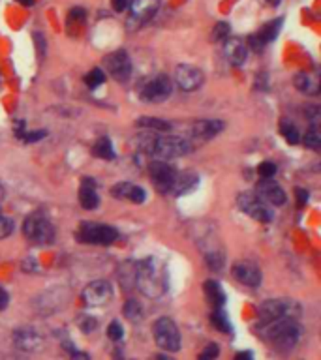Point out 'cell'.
<instances>
[{
  "label": "cell",
  "mask_w": 321,
  "mask_h": 360,
  "mask_svg": "<svg viewBox=\"0 0 321 360\" xmlns=\"http://www.w3.org/2000/svg\"><path fill=\"white\" fill-rule=\"evenodd\" d=\"M111 297H113V289H111V283L105 280L91 282L83 289V300L87 306H103L110 302Z\"/></svg>",
  "instance_id": "12"
},
{
  "label": "cell",
  "mask_w": 321,
  "mask_h": 360,
  "mask_svg": "<svg viewBox=\"0 0 321 360\" xmlns=\"http://www.w3.org/2000/svg\"><path fill=\"white\" fill-rule=\"evenodd\" d=\"M107 336H110V340H113V342H119V340H122V336H124V330H122L121 323L113 321V323L107 327Z\"/></svg>",
  "instance_id": "34"
},
{
  "label": "cell",
  "mask_w": 321,
  "mask_h": 360,
  "mask_svg": "<svg viewBox=\"0 0 321 360\" xmlns=\"http://www.w3.org/2000/svg\"><path fill=\"white\" fill-rule=\"evenodd\" d=\"M225 57L233 66H243L246 59H248V45L241 40V38H225Z\"/></svg>",
  "instance_id": "16"
},
{
  "label": "cell",
  "mask_w": 321,
  "mask_h": 360,
  "mask_svg": "<svg viewBox=\"0 0 321 360\" xmlns=\"http://www.w3.org/2000/svg\"><path fill=\"white\" fill-rule=\"evenodd\" d=\"M149 173H151V179L154 182L158 192L170 193L173 190V184H175L177 179V169L173 165L165 162V160H156L149 165Z\"/></svg>",
  "instance_id": "10"
},
{
  "label": "cell",
  "mask_w": 321,
  "mask_h": 360,
  "mask_svg": "<svg viewBox=\"0 0 321 360\" xmlns=\"http://www.w3.org/2000/svg\"><path fill=\"white\" fill-rule=\"evenodd\" d=\"M13 231V222L10 218L0 216V239H6Z\"/></svg>",
  "instance_id": "35"
},
{
  "label": "cell",
  "mask_w": 321,
  "mask_h": 360,
  "mask_svg": "<svg viewBox=\"0 0 321 360\" xmlns=\"http://www.w3.org/2000/svg\"><path fill=\"white\" fill-rule=\"evenodd\" d=\"M301 313V306L295 300H267L265 304L260 308V321L261 327L267 323H273L284 317H297Z\"/></svg>",
  "instance_id": "6"
},
{
  "label": "cell",
  "mask_w": 321,
  "mask_h": 360,
  "mask_svg": "<svg viewBox=\"0 0 321 360\" xmlns=\"http://www.w3.org/2000/svg\"><path fill=\"white\" fill-rule=\"evenodd\" d=\"M85 10L83 8H73L70 12V21H77V23H83L85 21Z\"/></svg>",
  "instance_id": "40"
},
{
  "label": "cell",
  "mask_w": 321,
  "mask_h": 360,
  "mask_svg": "<svg viewBox=\"0 0 321 360\" xmlns=\"http://www.w3.org/2000/svg\"><path fill=\"white\" fill-rule=\"evenodd\" d=\"M207 264H209L212 270H220L222 269V264H224V257L218 255V253H209V255H207Z\"/></svg>",
  "instance_id": "37"
},
{
  "label": "cell",
  "mask_w": 321,
  "mask_h": 360,
  "mask_svg": "<svg viewBox=\"0 0 321 360\" xmlns=\"http://www.w3.org/2000/svg\"><path fill=\"white\" fill-rule=\"evenodd\" d=\"M152 330H154V340L160 349L170 353H177L181 349V332L177 329L175 321H171L170 317L158 319Z\"/></svg>",
  "instance_id": "7"
},
{
  "label": "cell",
  "mask_w": 321,
  "mask_h": 360,
  "mask_svg": "<svg viewBox=\"0 0 321 360\" xmlns=\"http://www.w3.org/2000/svg\"><path fill=\"white\" fill-rule=\"evenodd\" d=\"M122 312L126 315V319L133 321V323H137L143 319V306H141L137 300H128L124 308H122Z\"/></svg>",
  "instance_id": "28"
},
{
  "label": "cell",
  "mask_w": 321,
  "mask_h": 360,
  "mask_svg": "<svg viewBox=\"0 0 321 360\" xmlns=\"http://www.w3.org/2000/svg\"><path fill=\"white\" fill-rule=\"evenodd\" d=\"M111 193L115 195L117 199H128V201H132V203H143L147 199V193L145 190L141 186H135L132 182H119L113 186Z\"/></svg>",
  "instance_id": "18"
},
{
  "label": "cell",
  "mask_w": 321,
  "mask_h": 360,
  "mask_svg": "<svg viewBox=\"0 0 321 360\" xmlns=\"http://www.w3.org/2000/svg\"><path fill=\"white\" fill-rule=\"evenodd\" d=\"M220 354V347L216 345V343H209L205 347V351L200 354L201 360H209V359H216Z\"/></svg>",
  "instance_id": "36"
},
{
  "label": "cell",
  "mask_w": 321,
  "mask_h": 360,
  "mask_svg": "<svg viewBox=\"0 0 321 360\" xmlns=\"http://www.w3.org/2000/svg\"><path fill=\"white\" fill-rule=\"evenodd\" d=\"M233 276H235L237 282L248 285V287H257L261 283V278H263L261 276V270L254 263H248V261L237 263L233 267Z\"/></svg>",
  "instance_id": "15"
},
{
  "label": "cell",
  "mask_w": 321,
  "mask_h": 360,
  "mask_svg": "<svg viewBox=\"0 0 321 360\" xmlns=\"http://www.w3.org/2000/svg\"><path fill=\"white\" fill-rule=\"evenodd\" d=\"M137 126L147 128V130H156V132H171V122L164 119H156V117H141L137 120Z\"/></svg>",
  "instance_id": "26"
},
{
  "label": "cell",
  "mask_w": 321,
  "mask_h": 360,
  "mask_svg": "<svg viewBox=\"0 0 321 360\" xmlns=\"http://www.w3.org/2000/svg\"><path fill=\"white\" fill-rule=\"evenodd\" d=\"M105 68L113 79L117 81H128L130 75H132V60H130V54L126 51H115L105 57Z\"/></svg>",
  "instance_id": "11"
},
{
  "label": "cell",
  "mask_w": 321,
  "mask_h": 360,
  "mask_svg": "<svg viewBox=\"0 0 321 360\" xmlns=\"http://www.w3.org/2000/svg\"><path fill=\"white\" fill-rule=\"evenodd\" d=\"M23 233L27 239L38 246H45V244L55 242V227L42 214H32V216L27 218L23 223Z\"/></svg>",
  "instance_id": "4"
},
{
  "label": "cell",
  "mask_w": 321,
  "mask_h": 360,
  "mask_svg": "<svg viewBox=\"0 0 321 360\" xmlns=\"http://www.w3.org/2000/svg\"><path fill=\"white\" fill-rule=\"evenodd\" d=\"M211 323L218 330H222V332H231V323H230V319H227V315H225L224 310H216V312L212 313Z\"/></svg>",
  "instance_id": "30"
},
{
  "label": "cell",
  "mask_w": 321,
  "mask_h": 360,
  "mask_svg": "<svg viewBox=\"0 0 321 360\" xmlns=\"http://www.w3.org/2000/svg\"><path fill=\"white\" fill-rule=\"evenodd\" d=\"M195 186H197V174L194 173L177 174L175 184H173L171 193H175V195H184V193L192 192Z\"/></svg>",
  "instance_id": "23"
},
{
  "label": "cell",
  "mask_w": 321,
  "mask_h": 360,
  "mask_svg": "<svg viewBox=\"0 0 321 360\" xmlns=\"http://www.w3.org/2000/svg\"><path fill=\"white\" fill-rule=\"evenodd\" d=\"M19 4H23V6H32L34 4V0H17Z\"/></svg>",
  "instance_id": "48"
},
{
  "label": "cell",
  "mask_w": 321,
  "mask_h": 360,
  "mask_svg": "<svg viewBox=\"0 0 321 360\" xmlns=\"http://www.w3.org/2000/svg\"><path fill=\"white\" fill-rule=\"evenodd\" d=\"M282 23H284V19H274V21H271V23L263 24V27H261V30L257 32V34H255V36L260 38L263 45L274 42V40H276V36L280 34Z\"/></svg>",
  "instance_id": "24"
},
{
  "label": "cell",
  "mask_w": 321,
  "mask_h": 360,
  "mask_svg": "<svg viewBox=\"0 0 321 360\" xmlns=\"http://www.w3.org/2000/svg\"><path fill=\"white\" fill-rule=\"evenodd\" d=\"M135 285L147 297H160L165 291V272L154 259H145L143 263L135 264Z\"/></svg>",
  "instance_id": "2"
},
{
  "label": "cell",
  "mask_w": 321,
  "mask_h": 360,
  "mask_svg": "<svg viewBox=\"0 0 321 360\" xmlns=\"http://www.w3.org/2000/svg\"><path fill=\"white\" fill-rule=\"evenodd\" d=\"M103 81H105V73L100 68H94L85 75V84L89 89H96V87L103 84Z\"/></svg>",
  "instance_id": "31"
},
{
  "label": "cell",
  "mask_w": 321,
  "mask_h": 360,
  "mask_svg": "<svg viewBox=\"0 0 321 360\" xmlns=\"http://www.w3.org/2000/svg\"><path fill=\"white\" fill-rule=\"evenodd\" d=\"M269 4H273V6H278L280 0H269Z\"/></svg>",
  "instance_id": "49"
},
{
  "label": "cell",
  "mask_w": 321,
  "mask_h": 360,
  "mask_svg": "<svg viewBox=\"0 0 321 360\" xmlns=\"http://www.w3.org/2000/svg\"><path fill=\"white\" fill-rule=\"evenodd\" d=\"M280 133H282L285 141L291 144H297L299 141H301L299 130L291 124L290 120H282V122H280Z\"/></svg>",
  "instance_id": "29"
},
{
  "label": "cell",
  "mask_w": 321,
  "mask_h": 360,
  "mask_svg": "<svg viewBox=\"0 0 321 360\" xmlns=\"http://www.w3.org/2000/svg\"><path fill=\"white\" fill-rule=\"evenodd\" d=\"M79 242L96 244V246H110L119 239V231L105 223H81L77 231Z\"/></svg>",
  "instance_id": "5"
},
{
  "label": "cell",
  "mask_w": 321,
  "mask_h": 360,
  "mask_svg": "<svg viewBox=\"0 0 321 360\" xmlns=\"http://www.w3.org/2000/svg\"><path fill=\"white\" fill-rule=\"evenodd\" d=\"M111 4L115 8V12H124L130 4V0H111Z\"/></svg>",
  "instance_id": "42"
},
{
  "label": "cell",
  "mask_w": 321,
  "mask_h": 360,
  "mask_svg": "<svg viewBox=\"0 0 321 360\" xmlns=\"http://www.w3.org/2000/svg\"><path fill=\"white\" fill-rule=\"evenodd\" d=\"M79 203H81V207L87 210L96 209L98 204H100V195H98L96 182H94L92 179L83 180V186H81V190H79Z\"/></svg>",
  "instance_id": "20"
},
{
  "label": "cell",
  "mask_w": 321,
  "mask_h": 360,
  "mask_svg": "<svg viewBox=\"0 0 321 360\" xmlns=\"http://www.w3.org/2000/svg\"><path fill=\"white\" fill-rule=\"evenodd\" d=\"M171 94H173V81L167 75H164V73L147 79L145 84L141 87V98L145 102H165Z\"/></svg>",
  "instance_id": "8"
},
{
  "label": "cell",
  "mask_w": 321,
  "mask_h": 360,
  "mask_svg": "<svg viewBox=\"0 0 321 360\" xmlns=\"http://www.w3.org/2000/svg\"><path fill=\"white\" fill-rule=\"evenodd\" d=\"M15 133H17V137H23L24 133V120H15Z\"/></svg>",
  "instance_id": "45"
},
{
  "label": "cell",
  "mask_w": 321,
  "mask_h": 360,
  "mask_svg": "<svg viewBox=\"0 0 321 360\" xmlns=\"http://www.w3.org/2000/svg\"><path fill=\"white\" fill-rule=\"evenodd\" d=\"M255 193H257V197H260L261 201H265V203L271 204V207H282V204L288 201L284 190L271 179L261 180L260 184H257V188H255Z\"/></svg>",
  "instance_id": "13"
},
{
  "label": "cell",
  "mask_w": 321,
  "mask_h": 360,
  "mask_svg": "<svg viewBox=\"0 0 321 360\" xmlns=\"http://www.w3.org/2000/svg\"><path fill=\"white\" fill-rule=\"evenodd\" d=\"M243 359H252V353H248V351H243V353L237 354V360H243Z\"/></svg>",
  "instance_id": "47"
},
{
  "label": "cell",
  "mask_w": 321,
  "mask_h": 360,
  "mask_svg": "<svg viewBox=\"0 0 321 360\" xmlns=\"http://www.w3.org/2000/svg\"><path fill=\"white\" fill-rule=\"evenodd\" d=\"M192 150V144L186 139L177 137V135H164V137L152 139L149 144V154H152L158 160H173L188 154Z\"/></svg>",
  "instance_id": "3"
},
{
  "label": "cell",
  "mask_w": 321,
  "mask_h": 360,
  "mask_svg": "<svg viewBox=\"0 0 321 360\" xmlns=\"http://www.w3.org/2000/svg\"><path fill=\"white\" fill-rule=\"evenodd\" d=\"M297 197H299V203L304 204V203H306V201H308V192H306V190H301V188H299V190H297Z\"/></svg>",
  "instance_id": "46"
},
{
  "label": "cell",
  "mask_w": 321,
  "mask_h": 360,
  "mask_svg": "<svg viewBox=\"0 0 321 360\" xmlns=\"http://www.w3.org/2000/svg\"><path fill=\"white\" fill-rule=\"evenodd\" d=\"M175 81L182 90L192 92V90L200 89L203 83V72L200 68L190 66V64H181L175 72Z\"/></svg>",
  "instance_id": "14"
},
{
  "label": "cell",
  "mask_w": 321,
  "mask_h": 360,
  "mask_svg": "<svg viewBox=\"0 0 321 360\" xmlns=\"http://www.w3.org/2000/svg\"><path fill=\"white\" fill-rule=\"evenodd\" d=\"M248 43H250V45H252V49H254V51H261V49L265 47V45L261 43L260 38L255 36V34H254V36H250V38H248Z\"/></svg>",
  "instance_id": "44"
},
{
  "label": "cell",
  "mask_w": 321,
  "mask_h": 360,
  "mask_svg": "<svg viewBox=\"0 0 321 360\" xmlns=\"http://www.w3.org/2000/svg\"><path fill=\"white\" fill-rule=\"evenodd\" d=\"M225 124L222 120L216 119H205L197 120L194 124V135L200 139H212L216 137L218 133L224 132Z\"/></svg>",
  "instance_id": "19"
},
{
  "label": "cell",
  "mask_w": 321,
  "mask_h": 360,
  "mask_svg": "<svg viewBox=\"0 0 321 360\" xmlns=\"http://www.w3.org/2000/svg\"><path fill=\"white\" fill-rule=\"evenodd\" d=\"M237 203L241 207L244 214H248L255 220V222L269 223L273 220V210H271V204H267L265 201H261L257 197V193H241Z\"/></svg>",
  "instance_id": "9"
},
{
  "label": "cell",
  "mask_w": 321,
  "mask_h": 360,
  "mask_svg": "<svg viewBox=\"0 0 321 360\" xmlns=\"http://www.w3.org/2000/svg\"><path fill=\"white\" fill-rule=\"evenodd\" d=\"M230 24L227 23H218L214 27V38L216 40H225V38L230 36Z\"/></svg>",
  "instance_id": "38"
},
{
  "label": "cell",
  "mask_w": 321,
  "mask_h": 360,
  "mask_svg": "<svg viewBox=\"0 0 321 360\" xmlns=\"http://www.w3.org/2000/svg\"><path fill=\"white\" fill-rule=\"evenodd\" d=\"M79 324H81V327H83V330H85V332H92V330H94V327H96V321H94V319H83V321H79Z\"/></svg>",
  "instance_id": "43"
},
{
  "label": "cell",
  "mask_w": 321,
  "mask_h": 360,
  "mask_svg": "<svg viewBox=\"0 0 321 360\" xmlns=\"http://www.w3.org/2000/svg\"><path fill=\"white\" fill-rule=\"evenodd\" d=\"M203 289H205V294L207 299L211 300L214 306L222 308L225 304V293L224 289H222V285H220L218 282H214V280H207L205 285H203Z\"/></svg>",
  "instance_id": "25"
},
{
  "label": "cell",
  "mask_w": 321,
  "mask_h": 360,
  "mask_svg": "<svg viewBox=\"0 0 321 360\" xmlns=\"http://www.w3.org/2000/svg\"><path fill=\"white\" fill-rule=\"evenodd\" d=\"M45 130H40V132H31V133H24L23 139L27 141V143H34V141H42L43 137H45Z\"/></svg>",
  "instance_id": "39"
},
{
  "label": "cell",
  "mask_w": 321,
  "mask_h": 360,
  "mask_svg": "<svg viewBox=\"0 0 321 360\" xmlns=\"http://www.w3.org/2000/svg\"><path fill=\"white\" fill-rule=\"evenodd\" d=\"M304 144L312 150H318L321 147V135L318 126H310V130L306 132V137H304Z\"/></svg>",
  "instance_id": "32"
},
{
  "label": "cell",
  "mask_w": 321,
  "mask_h": 360,
  "mask_svg": "<svg viewBox=\"0 0 321 360\" xmlns=\"http://www.w3.org/2000/svg\"><path fill=\"white\" fill-rule=\"evenodd\" d=\"M8 304H10V294H8L6 289L0 287V312H2V310H6Z\"/></svg>",
  "instance_id": "41"
},
{
  "label": "cell",
  "mask_w": 321,
  "mask_h": 360,
  "mask_svg": "<svg viewBox=\"0 0 321 360\" xmlns=\"http://www.w3.org/2000/svg\"><path fill=\"white\" fill-rule=\"evenodd\" d=\"M130 10H132L133 17L147 21L151 19L160 8V0H130Z\"/></svg>",
  "instance_id": "21"
},
{
  "label": "cell",
  "mask_w": 321,
  "mask_h": 360,
  "mask_svg": "<svg viewBox=\"0 0 321 360\" xmlns=\"http://www.w3.org/2000/svg\"><path fill=\"white\" fill-rule=\"evenodd\" d=\"M13 343H15V347L23 349V351H36L43 343V340L36 330L24 327V329H17L13 332Z\"/></svg>",
  "instance_id": "17"
},
{
  "label": "cell",
  "mask_w": 321,
  "mask_h": 360,
  "mask_svg": "<svg viewBox=\"0 0 321 360\" xmlns=\"http://www.w3.org/2000/svg\"><path fill=\"white\" fill-rule=\"evenodd\" d=\"M295 87L304 94L318 96L320 94V75L318 73H299L295 77Z\"/></svg>",
  "instance_id": "22"
},
{
  "label": "cell",
  "mask_w": 321,
  "mask_h": 360,
  "mask_svg": "<svg viewBox=\"0 0 321 360\" xmlns=\"http://www.w3.org/2000/svg\"><path fill=\"white\" fill-rule=\"evenodd\" d=\"M92 152H94V156L102 158V160H113L115 158V150H113V143H111L110 137L98 139Z\"/></svg>",
  "instance_id": "27"
},
{
  "label": "cell",
  "mask_w": 321,
  "mask_h": 360,
  "mask_svg": "<svg viewBox=\"0 0 321 360\" xmlns=\"http://www.w3.org/2000/svg\"><path fill=\"white\" fill-rule=\"evenodd\" d=\"M261 334L267 342H271L276 349L290 351L301 340V324L295 317H284L273 323H267L261 327Z\"/></svg>",
  "instance_id": "1"
},
{
  "label": "cell",
  "mask_w": 321,
  "mask_h": 360,
  "mask_svg": "<svg viewBox=\"0 0 321 360\" xmlns=\"http://www.w3.org/2000/svg\"><path fill=\"white\" fill-rule=\"evenodd\" d=\"M257 171H260V174L263 179H273L274 174H276V171H278V167H276V163L273 162H263L260 163Z\"/></svg>",
  "instance_id": "33"
}]
</instances>
